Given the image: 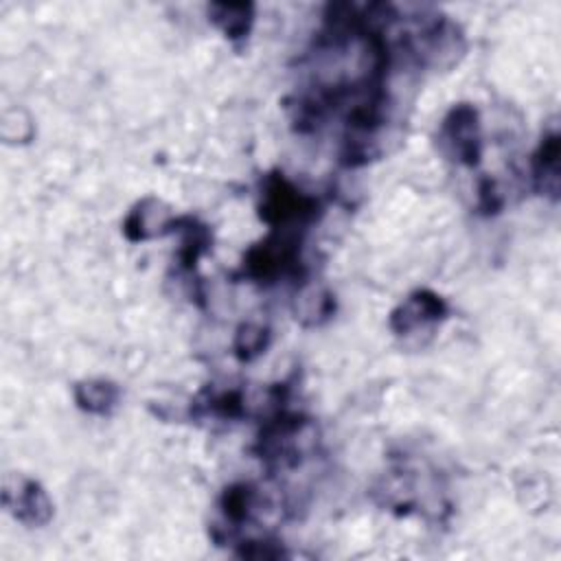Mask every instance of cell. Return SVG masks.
<instances>
[{
    "label": "cell",
    "mask_w": 561,
    "mask_h": 561,
    "mask_svg": "<svg viewBox=\"0 0 561 561\" xmlns=\"http://www.w3.org/2000/svg\"><path fill=\"white\" fill-rule=\"evenodd\" d=\"M232 276L263 287L276 285L283 278H291L298 285L305 283L309 267L302 259V232L270 230L267 237L243 252L241 265Z\"/></svg>",
    "instance_id": "obj_1"
},
{
    "label": "cell",
    "mask_w": 561,
    "mask_h": 561,
    "mask_svg": "<svg viewBox=\"0 0 561 561\" xmlns=\"http://www.w3.org/2000/svg\"><path fill=\"white\" fill-rule=\"evenodd\" d=\"M324 213L316 195L300 191L283 171L274 169L261 178L256 215L270 230H300L318 221Z\"/></svg>",
    "instance_id": "obj_2"
},
{
    "label": "cell",
    "mask_w": 561,
    "mask_h": 561,
    "mask_svg": "<svg viewBox=\"0 0 561 561\" xmlns=\"http://www.w3.org/2000/svg\"><path fill=\"white\" fill-rule=\"evenodd\" d=\"M438 151L467 169H476L482 160V125L473 103H456L447 110L436 134Z\"/></svg>",
    "instance_id": "obj_3"
},
{
    "label": "cell",
    "mask_w": 561,
    "mask_h": 561,
    "mask_svg": "<svg viewBox=\"0 0 561 561\" xmlns=\"http://www.w3.org/2000/svg\"><path fill=\"white\" fill-rule=\"evenodd\" d=\"M449 316L447 300L434 289L421 287L410 291L388 316V327L394 335L405 337L414 331L440 324Z\"/></svg>",
    "instance_id": "obj_4"
},
{
    "label": "cell",
    "mask_w": 561,
    "mask_h": 561,
    "mask_svg": "<svg viewBox=\"0 0 561 561\" xmlns=\"http://www.w3.org/2000/svg\"><path fill=\"white\" fill-rule=\"evenodd\" d=\"M2 506L24 526L39 528L53 519V502L46 489L26 476H7L2 486Z\"/></svg>",
    "instance_id": "obj_5"
},
{
    "label": "cell",
    "mask_w": 561,
    "mask_h": 561,
    "mask_svg": "<svg viewBox=\"0 0 561 561\" xmlns=\"http://www.w3.org/2000/svg\"><path fill=\"white\" fill-rule=\"evenodd\" d=\"M178 234V265L186 276L197 274V263L213 248V230L195 215H173L167 226V237Z\"/></svg>",
    "instance_id": "obj_6"
},
{
    "label": "cell",
    "mask_w": 561,
    "mask_h": 561,
    "mask_svg": "<svg viewBox=\"0 0 561 561\" xmlns=\"http://www.w3.org/2000/svg\"><path fill=\"white\" fill-rule=\"evenodd\" d=\"M175 213L156 195L140 197L123 219V234L129 243H142L167 237V226Z\"/></svg>",
    "instance_id": "obj_7"
},
{
    "label": "cell",
    "mask_w": 561,
    "mask_h": 561,
    "mask_svg": "<svg viewBox=\"0 0 561 561\" xmlns=\"http://www.w3.org/2000/svg\"><path fill=\"white\" fill-rule=\"evenodd\" d=\"M559 156H561V140H559L557 123H552L541 134V140L530 158L533 188L537 195H543L550 202H559Z\"/></svg>",
    "instance_id": "obj_8"
},
{
    "label": "cell",
    "mask_w": 561,
    "mask_h": 561,
    "mask_svg": "<svg viewBox=\"0 0 561 561\" xmlns=\"http://www.w3.org/2000/svg\"><path fill=\"white\" fill-rule=\"evenodd\" d=\"M188 414L193 419H219V421H237L248 414L245 408V394L237 386L226 388H204L188 408Z\"/></svg>",
    "instance_id": "obj_9"
},
{
    "label": "cell",
    "mask_w": 561,
    "mask_h": 561,
    "mask_svg": "<svg viewBox=\"0 0 561 561\" xmlns=\"http://www.w3.org/2000/svg\"><path fill=\"white\" fill-rule=\"evenodd\" d=\"M335 307V296L329 287L311 285L305 280L296 289L291 311L302 327H320L333 318Z\"/></svg>",
    "instance_id": "obj_10"
},
{
    "label": "cell",
    "mask_w": 561,
    "mask_h": 561,
    "mask_svg": "<svg viewBox=\"0 0 561 561\" xmlns=\"http://www.w3.org/2000/svg\"><path fill=\"white\" fill-rule=\"evenodd\" d=\"M206 13L208 20L224 33V37L239 46L250 37L256 7L252 2H210Z\"/></svg>",
    "instance_id": "obj_11"
},
{
    "label": "cell",
    "mask_w": 561,
    "mask_h": 561,
    "mask_svg": "<svg viewBox=\"0 0 561 561\" xmlns=\"http://www.w3.org/2000/svg\"><path fill=\"white\" fill-rule=\"evenodd\" d=\"M72 397L81 412L94 416H110L118 408L121 388L112 379L90 377L72 386Z\"/></svg>",
    "instance_id": "obj_12"
},
{
    "label": "cell",
    "mask_w": 561,
    "mask_h": 561,
    "mask_svg": "<svg viewBox=\"0 0 561 561\" xmlns=\"http://www.w3.org/2000/svg\"><path fill=\"white\" fill-rule=\"evenodd\" d=\"M272 342V331L267 324L259 322H241L232 337V353L241 364L254 362L261 357Z\"/></svg>",
    "instance_id": "obj_13"
},
{
    "label": "cell",
    "mask_w": 561,
    "mask_h": 561,
    "mask_svg": "<svg viewBox=\"0 0 561 561\" xmlns=\"http://www.w3.org/2000/svg\"><path fill=\"white\" fill-rule=\"evenodd\" d=\"M232 550L241 559H283V557H287V550H285L283 541H278L272 535L239 537L234 541Z\"/></svg>",
    "instance_id": "obj_14"
},
{
    "label": "cell",
    "mask_w": 561,
    "mask_h": 561,
    "mask_svg": "<svg viewBox=\"0 0 561 561\" xmlns=\"http://www.w3.org/2000/svg\"><path fill=\"white\" fill-rule=\"evenodd\" d=\"M504 206V197L497 188V182L491 175H482L478 180V213L484 217L497 215Z\"/></svg>",
    "instance_id": "obj_15"
}]
</instances>
